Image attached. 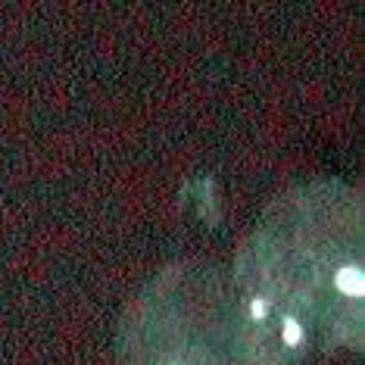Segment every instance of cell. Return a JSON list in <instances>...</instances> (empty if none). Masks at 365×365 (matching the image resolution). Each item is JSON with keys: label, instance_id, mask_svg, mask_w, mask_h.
<instances>
[{"label": "cell", "instance_id": "1", "mask_svg": "<svg viewBox=\"0 0 365 365\" xmlns=\"http://www.w3.org/2000/svg\"><path fill=\"white\" fill-rule=\"evenodd\" d=\"M337 287L350 297H359L362 294V272L356 265H346V269L337 272Z\"/></svg>", "mask_w": 365, "mask_h": 365}, {"label": "cell", "instance_id": "2", "mask_svg": "<svg viewBox=\"0 0 365 365\" xmlns=\"http://www.w3.org/2000/svg\"><path fill=\"white\" fill-rule=\"evenodd\" d=\"M300 334H303V331H300L297 322H287V325H284V340H287V344H300Z\"/></svg>", "mask_w": 365, "mask_h": 365}, {"label": "cell", "instance_id": "3", "mask_svg": "<svg viewBox=\"0 0 365 365\" xmlns=\"http://www.w3.org/2000/svg\"><path fill=\"white\" fill-rule=\"evenodd\" d=\"M253 312H256V315H265V303L256 300V303H253Z\"/></svg>", "mask_w": 365, "mask_h": 365}]
</instances>
